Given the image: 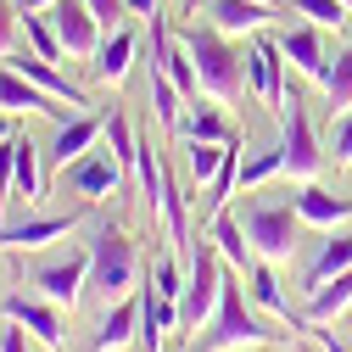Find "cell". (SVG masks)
Instances as JSON below:
<instances>
[{"instance_id": "cell-1", "label": "cell", "mask_w": 352, "mask_h": 352, "mask_svg": "<svg viewBox=\"0 0 352 352\" xmlns=\"http://www.w3.org/2000/svg\"><path fill=\"white\" fill-rule=\"evenodd\" d=\"M241 230L252 241L257 257H269V263H296V246L307 235V224L296 218V190H280V185H263V190H246L241 207Z\"/></svg>"}, {"instance_id": "cell-2", "label": "cell", "mask_w": 352, "mask_h": 352, "mask_svg": "<svg viewBox=\"0 0 352 352\" xmlns=\"http://www.w3.org/2000/svg\"><path fill=\"white\" fill-rule=\"evenodd\" d=\"M274 341H280L274 319L263 307H252V296L235 280H224L218 314L196 330V352H252V346H274Z\"/></svg>"}, {"instance_id": "cell-3", "label": "cell", "mask_w": 352, "mask_h": 352, "mask_svg": "<svg viewBox=\"0 0 352 352\" xmlns=\"http://www.w3.org/2000/svg\"><path fill=\"white\" fill-rule=\"evenodd\" d=\"M84 252H90V296L118 302V296H129L140 285V246L129 241V230L118 218H96Z\"/></svg>"}, {"instance_id": "cell-4", "label": "cell", "mask_w": 352, "mask_h": 352, "mask_svg": "<svg viewBox=\"0 0 352 352\" xmlns=\"http://www.w3.org/2000/svg\"><path fill=\"white\" fill-rule=\"evenodd\" d=\"M185 45H190V62H196V78H201V96L207 101H241V90H246V51L235 45L230 34H218L212 23H201V28H185L179 34Z\"/></svg>"}, {"instance_id": "cell-5", "label": "cell", "mask_w": 352, "mask_h": 352, "mask_svg": "<svg viewBox=\"0 0 352 352\" xmlns=\"http://www.w3.org/2000/svg\"><path fill=\"white\" fill-rule=\"evenodd\" d=\"M280 146H285V179L307 185V179H319L324 162H330V146L319 140V129H314V112H307V101L296 90H285V112H280Z\"/></svg>"}, {"instance_id": "cell-6", "label": "cell", "mask_w": 352, "mask_h": 352, "mask_svg": "<svg viewBox=\"0 0 352 352\" xmlns=\"http://www.w3.org/2000/svg\"><path fill=\"white\" fill-rule=\"evenodd\" d=\"M28 285L45 296V302H56L62 314H73V307L90 296V252L73 246V252H56V257L28 263Z\"/></svg>"}, {"instance_id": "cell-7", "label": "cell", "mask_w": 352, "mask_h": 352, "mask_svg": "<svg viewBox=\"0 0 352 352\" xmlns=\"http://www.w3.org/2000/svg\"><path fill=\"white\" fill-rule=\"evenodd\" d=\"M341 269H352V230H307L296 246V296H314Z\"/></svg>"}, {"instance_id": "cell-8", "label": "cell", "mask_w": 352, "mask_h": 352, "mask_svg": "<svg viewBox=\"0 0 352 352\" xmlns=\"http://www.w3.org/2000/svg\"><path fill=\"white\" fill-rule=\"evenodd\" d=\"M246 90H252V101L257 107H269L274 118L285 112V51H280V39H274V28L269 34H252L246 39Z\"/></svg>"}, {"instance_id": "cell-9", "label": "cell", "mask_w": 352, "mask_h": 352, "mask_svg": "<svg viewBox=\"0 0 352 352\" xmlns=\"http://www.w3.org/2000/svg\"><path fill=\"white\" fill-rule=\"evenodd\" d=\"M123 173H129V168H123V162L107 151V140H101L96 151H84L78 162H67L56 179H62V190H67V196H78L84 207H101L107 196H118V190H123Z\"/></svg>"}, {"instance_id": "cell-10", "label": "cell", "mask_w": 352, "mask_h": 352, "mask_svg": "<svg viewBox=\"0 0 352 352\" xmlns=\"http://www.w3.org/2000/svg\"><path fill=\"white\" fill-rule=\"evenodd\" d=\"M0 319H17L45 352H67V330H62V307L56 302H45V296H23V291H12V296H0Z\"/></svg>"}, {"instance_id": "cell-11", "label": "cell", "mask_w": 352, "mask_h": 352, "mask_svg": "<svg viewBox=\"0 0 352 352\" xmlns=\"http://www.w3.org/2000/svg\"><path fill=\"white\" fill-rule=\"evenodd\" d=\"M201 17L230 34V39H252V34H269L280 6H269V0H201Z\"/></svg>"}, {"instance_id": "cell-12", "label": "cell", "mask_w": 352, "mask_h": 352, "mask_svg": "<svg viewBox=\"0 0 352 352\" xmlns=\"http://www.w3.org/2000/svg\"><path fill=\"white\" fill-rule=\"evenodd\" d=\"M45 12H51V23H56V39L67 45V56H73V62H90L96 45L107 39V28L96 23V12L84 6V0H51Z\"/></svg>"}, {"instance_id": "cell-13", "label": "cell", "mask_w": 352, "mask_h": 352, "mask_svg": "<svg viewBox=\"0 0 352 352\" xmlns=\"http://www.w3.org/2000/svg\"><path fill=\"white\" fill-rule=\"evenodd\" d=\"M0 112H34V118H51V123H62V118H73V107L67 101H56L51 90H39L34 78H23L12 62H0Z\"/></svg>"}, {"instance_id": "cell-14", "label": "cell", "mask_w": 352, "mask_h": 352, "mask_svg": "<svg viewBox=\"0 0 352 352\" xmlns=\"http://www.w3.org/2000/svg\"><path fill=\"white\" fill-rule=\"evenodd\" d=\"M101 135H107V118H96V112H73V118L51 123V146H45V162L62 173V168H67V162H78L84 151H96V146H101Z\"/></svg>"}, {"instance_id": "cell-15", "label": "cell", "mask_w": 352, "mask_h": 352, "mask_svg": "<svg viewBox=\"0 0 352 352\" xmlns=\"http://www.w3.org/2000/svg\"><path fill=\"white\" fill-rule=\"evenodd\" d=\"M78 230V212H34L23 224H0V252H45Z\"/></svg>"}, {"instance_id": "cell-16", "label": "cell", "mask_w": 352, "mask_h": 352, "mask_svg": "<svg viewBox=\"0 0 352 352\" xmlns=\"http://www.w3.org/2000/svg\"><path fill=\"white\" fill-rule=\"evenodd\" d=\"M274 39H280V51H285V62L302 73V78H314V84H324V73H330V51H324V28H314V23H285V28H274Z\"/></svg>"}, {"instance_id": "cell-17", "label": "cell", "mask_w": 352, "mask_h": 352, "mask_svg": "<svg viewBox=\"0 0 352 352\" xmlns=\"http://www.w3.org/2000/svg\"><path fill=\"white\" fill-rule=\"evenodd\" d=\"M280 263H269V257H257L252 269H246V296H252V307H263L274 324H291V330H302V307L285 296V285H280Z\"/></svg>"}, {"instance_id": "cell-18", "label": "cell", "mask_w": 352, "mask_h": 352, "mask_svg": "<svg viewBox=\"0 0 352 352\" xmlns=\"http://www.w3.org/2000/svg\"><path fill=\"white\" fill-rule=\"evenodd\" d=\"M296 218L307 230H346L352 224V196H341V190H330L319 179H307V185H296Z\"/></svg>"}, {"instance_id": "cell-19", "label": "cell", "mask_w": 352, "mask_h": 352, "mask_svg": "<svg viewBox=\"0 0 352 352\" xmlns=\"http://www.w3.org/2000/svg\"><path fill=\"white\" fill-rule=\"evenodd\" d=\"M135 56H140V39H135V28H112L101 45H96V56H90V78L96 84H107V90H118V84L135 73Z\"/></svg>"}, {"instance_id": "cell-20", "label": "cell", "mask_w": 352, "mask_h": 352, "mask_svg": "<svg viewBox=\"0 0 352 352\" xmlns=\"http://www.w3.org/2000/svg\"><path fill=\"white\" fill-rule=\"evenodd\" d=\"M129 341H140V285L118 302H107V314L90 330V352H112V346H129Z\"/></svg>"}, {"instance_id": "cell-21", "label": "cell", "mask_w": 352, "mask_h": 352, "mask_svg": "<svg viewBox=\"0 0 352 352\" xmlns=\"http://www.w3.org/2000/svg\"><path fill=\"white\" fill-rule=\"evenodd\" d=\"M168 330H179V302L162 296L151 280H140V352H162Z\"/></svg>"}, {"instance_id": "cell-22", "label": "cell", "mask_w": 352, "mask_h": 352, "mask_svg": "<svg viewBox=\"0 0 352 352\" xmlns=\"http://www.w3.org/2000/svg\"><path fill=\"white\" fill-rule=\"evenodd\" d=\"M196 230H207V235H212L218 257H224V263H230L235 274H246L252 263H257V252H252V241H246V230H241V218H235L230 207H224V212H212V218H201Z\"/></svg>"}, {"instance_id": "cell-23", "label": "cell", "mask_w": 352, "mask_h": 352, "mask_svg": "<svg viewBox=\"0 0 352 352\" xmlns=\"http://www.w3.org/2000/svg\"><path fill=\"white\" fill-rule=\"evenodd\" d=\"M341 314H352V269L324 280L314 296H302V324H336Z\"/></svg>"}, {"instance_id": "cell-24", "label": "cell", "mask_w": 352, "mask_h": 352, "mask_svg": "<svg viewBox=\"0 0 352 352\" xmlns=\"http://www.w3.org/2000/svg\"><path fill=\"white\" fill-rule=\"evenodd\" d=\"M12 196L23 207H34L39 196H45V151H39L23 129H17V162H12Z\"/></svg>"}, {"instance_id": "cell-25", "label": "cell", "mask_w": 352, "mask_h": 352, "mask_svg": "<svg viewBox=\"0 0 352 352\" xmlns=\"http://www.w3.org/2000/svg\"><path fill=\"white\" fill-rule=\"evenodd\" d=\"M146 90H151V112H157V123L162 129H173V135H179V123H185V90L179 84H173L162 67H146Z\"/></svg>"}, {"instance_id": "cell-26", "label": "cell", "mask_w": 352, "mask_h": 352, "mask_svg": "<svg viewBox=\"0 0 352 352\" xmlns=\"http://www.w3.org/2000/svg\"><path fill=\"white\" fill-rule=\"evenodd\" d=\"M179 135H185V140H235V123L218 112V101H207V96H201V101H190V107H185Z\"/></svg>"}, {"instance_id": "cell-27", "label": "cell", "mask_w": 352, "mask_h": 352, "mask_svg": "<svg viewBox=\"0 0 352 352\" xmlns=\"http://www.w3.org/2000/svg\"><path fill=\"white\" fill-rule=\"evenodd\" d=\"M274 179H285V146H280V140H274V146H257L252 157L241 151V196L274 185Z\"/></svg>"}, {"instance_id": "cell-28", "label": "cell", "mask_w": 352, "mask_h": 352, "mask_svg": "<svg viewBox=\"0 0 352 352\" xmlns=\"http://www.w3.org/2000/svg\"><path fill=\"white\" fill-rule=\"evenodd\" d=\"M235 140H241V135H235ZM224 151H230V140H185V179H190L196 190H207L212 173L224 168Z\"/></svg>"}, {"instance_id": "cell-29", "label": "cell", "mask_w": 352, "mask_h": 352, "mask_svg": "<svg viewBox=\"0 0 352 352\" xmlns=\"http://www.w3.org/2000/svg\"><path fill=\"white\" fill-rule=\"evenodd\" d=\"M17 23H23L28 51H39L45 62H73V56H67V45L56 39V23H51V12H17Z\"/></svg>"}, {"instance_id": "cell-30", "label": "cell", "mask_w": 352, "mask_h": 352, "mask_svg": "<svg viewBox=\"0 0 352 352\" xmlns=\"http://www.w3.org/2000/svg\"><path fill=\"white\" fill-rule=\"evenodd\" d=\"M285 12H296L302 23H314V28H324V34H341V28L352 23V6H346V0H285Z\"/></svg>"}, {"instance_id": "cell-31", "label": "cell", "mask_w": 352, "mask_h": 352, "mask_svg": "<svg viewBox=\"0 0 352 352\" xmlns=\"http://www.w3.org/2000/svg\"><path fill=\"white\" fill-rule=\"evenodd\" d=\"M324 101H330V112H352V45H341L336 56H330V73H324Z\"/></svg>"}, {"instance_id": "cell-32", "label": "cell", "mask_w": 352, "mask_h": 352, "mask_svg": "<svg viewBox=\"0 0 352 352\" xmlns=\"http://www.w3.org/2000/svg\"><path fill=\"white\" fill-rule=\"evenodd\" d=\"M101 140H107V151H112L123 168H135L140 135H135V123H129V112H123V107H112V112H107V135H101Z\"/></svg>"}, {"instance_id": "cell-33", "label": "cell", "mask_w": 352, "mask_h": 352, "mask_svg": "<svg viewBox=\"0 0 352 352\" xmlns=\"http://www.w3.org/2000/svg\"><path fill=\"white\" fill-rule=\"evenodd\" d=\"M146 280H151L162 296H173V302H179V296H185V263H179V252L168 246V252L151 263V274H146Z\"/></svg>"}, {"instance_id": "cell-34", "label": "cell", "mask_w": 352, "mask_h": 352, "mask_svg": "<svg viewBox=\"0 0 352 352\" xmlns=\"http://www.w3.org/2000/svg\"><path fill=\"white\" fill-rule=\"evenodd\" d=\"M330 162L352 168V112H330Z\"/></svg>"}, {"instance_id": "cell-35", "label": "cell", "mask_w": 352, "mask_h": 352, "mask_svg": "<svg viewBox=\"0 0 352 352\" xmlns=\"http://www.w3.org/2000/svg\"><path fill=\"white\" fill-rule=\"evenodd\" d=\"M84 6L96 12V23L112 34V28H123V17H129V0H84Z\"/></svg>"}, {"instance_id": "cell-36", "label": "cell", "mask_w": 352, "mask_h": 352, "mask_svg": "<svg viewBox=\"0 0 352 352\" xmlns=\"http://www.w3.org/2000/svg\"><path fill=\"white\" fill-rule=\"evenodd\" d=\"M17 6H6V0H0V62H6L12 51H17Z\"/></svg>"}, {"instance_id": "cell-37", "label": "cell", "mask_w": 352, "mask_h": 352, "mask_svg": "<svg viewBox=\"0 0 352 352\" xmlns=\"http://www.w3.org/2000/svg\"><path fill=\"white\" fill-rule=\"evenodd\" d=\"M34 346H39V341H34L17 319H6V324H0V352H34Z\"/></svg>"}, {"instance_id": "cell-38", "label": "cell", "mask_w": 352, "mask_h": 352, "mask_svg": "<svg viewBox=\"0 0 352 352\" xmlns=\"http://www.w3.org/2000/svg\"><path fill=\"white\" fill-rule=\"evenodd\" d=\"M129 17H162V0H129Z\"/></svg>"}, {"instance_id": "cell-39", "label": "cell", "mask_w": 352, "mask_h": 352, "mask_svg": "<svg viewBox=\"0 0 352 352\" xmlns=\"http://www.w3.org/2000/svg\"><path fill=\"white\" fill-rule=\"evenodd\" d=\"M51 0H17V12H45Z\"/></svg>"}, {"instance_id": "cell-40", "label": "cell", "mask_w": 352, "mask_h": 352, "mask_svg": "<svg viewBox=\"0 0 352 352\" xmlns=\"http://www.w3.org/2000/svg\"><path fill=\"white\" fill-rule=\"evenodd\" d=\"M6 135H17V123H12V112H0V140Z\"/></svg>"}, {"instance_id": "cell-41", "label": "cell", "mask_w": 352, "mask_h": 352, "mask_svg": "<svg viewBox=\"0 0 352 352\" xmlns=\"http://www.w3.org/2000/svg\"><path fill=\"white\" fill-rule=\"evenodd\" d=\"M201 12V0H179V17H196Z\"/></svg>"}, {"instance_id": "cell-42", "label": "cell", "mask_w": 352, "mask_h": 352, "mask_svg": "<svg viewBox=\"0 0 352 352\" xmlns=\"http://www.w3.org/2000/svg\"><path fill=\"white\" fill-rule=\"evenodd\" d=\"M269 6H285V0H269Z\"/></svg>"}, {"instance_id": "cell-43", "label": "cell", "mask_w": 352, "mask_h": 352, "mask_svg": "<svg viewBox=\"0 0 352 352\" xmlns=\"http://www.w3.org/2000/svg\"><path fill=\"white\" fill-rule=\"evenodd\" d=\"M291 352H307V346H291Z\"/></svg>"}, {"instance_id": "cell-44", "label": "cell", "mask_w": 352, "mask_h": 352, "mask_svg": "<svg viewBox=\"0 0 352 352\" xmlns=\"http://www.w3.org/2000/svg\"><path fill=\"white\" fill-rule=\"evenodd\" d=\"M112 352H129V346H112Z\"/></svg>"}, {"instance_id": "cell-45", "label": "cell", "mask_w": 352, "mask_h": 352, "mask_svg": "<svg viewBox=\"0 0 352 352\" xmlns=\"http://www.w3.org/2000/svg\"><path fill=\"white\" fill-rule=\"evenodd\" d=\"M346 6H352V0H346Z\"/></svg>"}]
</instances>
